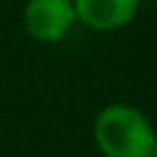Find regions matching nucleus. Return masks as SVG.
I'll use <instances>...</instances> for the list:
<instances>
[{
    "label": "nucleus",
    "instance_id": "7ed1b4c3",
    "mask_svg": "<svg viewBox=\"0 0 157 157\" xmlns=\"http://www.w3.org/2000/svg\"><path fill=\"white\" fill-rule=\"evenodd\" d=\"M140 0H74V15L91 29H118L137 12Z\"/></svg>",
    "mask_w": 157,
    "mask_h": 157
},
{
    "label": "nucleus",
    "instance_id": "20e7f679",
    "mask_svg": "<svg viewBox=\"0 0 157 157\" xmlns=\"http://www.w3.org/2000/svg\"><path fill=\"white\" fill-rule=\"evenodd\" d=\"M152 157H157V135H155V145H152Z\"/></svg>",
    "mask_w": 157,
    "mask_h": 157
},
{
    "label": "nucleus",
    "instance_id": "f03ea898",
    "mask_svg": "<svg viewBox=\"0 0 157 157\" xmlns=\"http://www.w3.org/2000/svg\"><path fill=\"white\" fill-rule=\"evenodd\" d=\"M74 20V0H27L25 5V29L39 42H59Z\"/></svg>",
    "mask_w": 157,
    "mask_h": 157
},
{
    "label": "nucleus",
    "instance_id": "f257e3e1",
    "mask_svg": "<svg viewBox=\"0 0 157 157\" xmlns=\"http://www.w3.org/2000/svg\"><path fill=\"white\" fill-rule=\"evenodd\" d=\"M93 140L105 157H152L155 130L135 105L110 103L93 123Z\"/></svg>",
    "mask_w": 157,
    "mask_h": 157
}]
</instances>
